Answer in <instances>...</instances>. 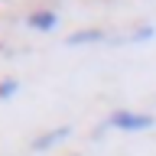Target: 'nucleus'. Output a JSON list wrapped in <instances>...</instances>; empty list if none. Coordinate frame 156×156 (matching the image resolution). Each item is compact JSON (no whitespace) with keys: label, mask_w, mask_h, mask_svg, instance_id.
Listing matches in <instances>:
<instances>
[{"label":"nucleus","mask_w":156,"mask_h":156,"mask_svg":"<svg viewBox=\"0 0 156 156\" xmlns=\"http://www.w3.org/2000/svg\"><path fill=\"white\" fill-rule=\"evenodd\" d=\"M107 124L120 127V130H127V133H136V130L153 127V117H150V114H136V111H130V107H117V111H111Z\"/></svg>","instance_id":"f257e3e1"},{"label":"nucleus","mask_w":156,"mask_h":156,"mask_svg":"<svg viewBox=\"0 0 156 156\" xmlns=\"http://www.w3.org/2000/svg\"><path fill=\"white\" fill-rule=\"evenodd\" d=\"M153 36V26H140L136 33H127V36H120L117 42H143V39Z\"/></svg>","instance_id":"39448f33"},{"label":"nucleus","mask_w":156,"mask_h":156,"mask_svg":"<svg viewBox=\"0 0 156 156\" xmlns=\"http://www.w3.org/2000/svg\"><path fill=\"white\" fill-rule=\"evenodd\" d=\"M16 91H20V81H16V78L0 81V98H10V94H16Z\"/></svg>","instance_id":"423d86ee"},{"label":"nucleus","mask_w":156,"mask_h":156,"mask_svg":"<svg viewBox=\"0 0 156 156\" xmlns=\"http://www.w3.org/2000/svg\"><path fill=\"white\" fill-rule=\"evenodd\" d=\"M72 133V127H58V130H49V133L36 136L33 140V150H49V146H55L58 140H65V136Z\"/></svg>","instance_id":"f03ea898"},{"label":"nucleus","mask_w":156,"mask_h":156,"mask_svg":"<svg viewBox=\"0 0 156 156\" xmlns=\"http://www.w3.org/2000/svg\"><path fill=\"white\" fill-rule=\"evenodd\" d=\"M26 23H29L33 29H42V33H46V29H52V26L58 23V16L52 13V10H36V13H29Z\"/></svg>","instance_id":"7ed1b4c3"},{"label":"nucleus","mask_w":156,"mask_h":156,"mask_svg":"<svg viewBox=\"0 0 156 156\" xmlns=\"http://www.w3.org/2000/svg\"><path fill=\"white\" fill-rule=\"evenodd\" d=\"M104 29H81V33H72V36L65 39L68 46H85V42H104Z\"/></svg>","instance_id":"20e7f679"}]
</instances>
